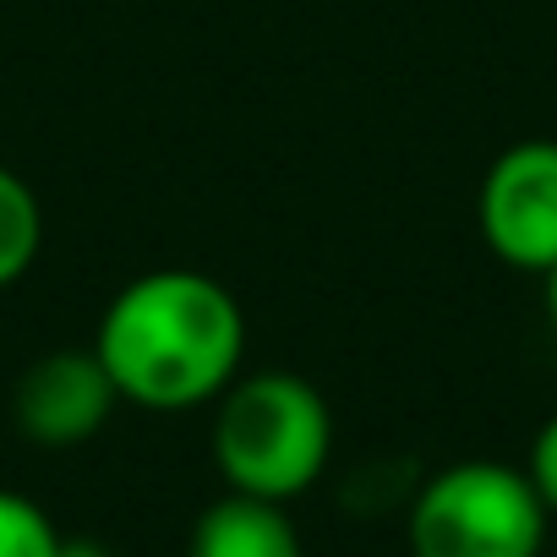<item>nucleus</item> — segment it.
I'll list each match as a JSON object with an SVG mask.
<instances>
[{
    "label": "nucleus",
    "instance_id": "nucleus-2",
    "mask_svg": "<svg viewBox=\"0 0 557 557\" xmlns=\"http://www.w3.org/2000/svg\"><path fill=\"white\" fill-rule=\"evenodd\" d=\"M334 416L329 399L296 372H251L219 394L213 465L230 492L290 503L329 470Z\"/></svg>",
    "mask_w": 557,
    "mask_h": 557
},
{
    "label": "nucleus",
    "instance_id": "nucleus-5",
    "mask_svg": "<svg viewBox=\"0 0 557 557\" xmlns=\"http://www.w3.org/2000/svg\"><path fill=\"white\" fill-rule=\"evenodd\" d=\"M115 405H121V388L104 372L94 345L88 350L66 345V350L39 356L17 377V394H12L17 432L28 443H45V448H77V443L99 437L104 421L115 416Z\"/></svg>",
    "mask_w": 557,
    "mask_h": 557
},
{
    "label": "nucleus",
    "instance_id": "nucleus-3",
    "mask_svg": "<svg viewBox=\"0 0 557 557\" xmlns=\"http://www.w3.org/2000/svg\"><path fill=\"white\" fill-rule=\"evenodd\" d=\"M546 503L503 459H459L410 503V557H541Z\"/></svg>",
    "mask_w": 557,
    "mask_h": 557
},
{
    "label": "nucleus",
    "instance_id": "nucleus-6",
    "mask_svg": "<svg viewBox=\"0 0 557 557\" xmlns=\"http://www.w3.org/2000/svg\"><path fill=\"white\" fill-rule=\"evenodd\" d=\"M191 557H307V546L285 503L230 492L197 513Z\"/></svg>",
    "mask_w": 557,
    "mask_h": 557
},
{
    "label": "nucleus",
    "instance_id": "nucleus-8",
    "mask_svg": "<svg viewBox=\"0 0 557 557\" xmlns=\"http://www.w3.org/2000/svg\"><path fill=\"white\" fill-rule=\"evenodd\" d=\"M55 546L61 530L34 497L0 492V557H55Z\"/></svg>",
    "mask_w": 557,
    "mask_h": 557
},
{
    "label": "nucleus",
    "instance_id": "nucleus-4",
    "mask_svg": "<svg viewBox=\"0 0 557 557\" xmlns=\"http://www.w3.org/2000/svg\"><path fill=\"white\" fill-rule=\"evenodd\" d=\"M475 224L497 262L519 273L557 268V143L524 137L503 148L475 191Z\"/></svg>",
    "mask_w": 557,
    "mask_h": 557
},
{
    "label": "nucleus",
    "instance_id": "nucleus-7",
    "mask_svg": "<svg viewBox=\"0 0 557 557\" xmlns=\"http://www.w3.org/2000/svg\"><path fill=\"white\" fill-rule=\"evenodd\" d=\"M39 246H45V208L17 170L0 164V290L17 285L39 262Z\"/></svg>",
    "mask_w": 557,
    "mask_h": 557
},
{
    "label": "nucleus",
    "instance_id": "nucleus-11",
    "mask_svg": "<svg viewBox=\"0 0 557 557\" xmlns=\"http://www.w3.org/2000/svg\"><path fill=\"white\" fill-rule=\"evenodd\" d=\"M541 278H546V323H552V334H557V268L541 273Z\"/></svg>",
    "mask_w": 557,
    "mask_h": 557
},
{
    "label": "nucleus",
    "instance_id": "nucleus-9",
    "mask_svg": "<svg viewBox=\"0 0 557 557\" xmlns=\"http://www.w3.org/2000/svg\"><path fill=\"white\" fill-rule=\"evenodd\" d=\"M524 475H530V486L541 492V503H546V513H557V416L535 432V443H530V459H524Z\"/></svg>",
    "mask_w": 557,
    "mask_h": 557
},
{
    "label": "nucleus",
    "instance_id": "nucleus-10",
    "mask_svg": "<svg viewBox=\"0 0 557 557\" xmlns=\"http://www.w3.org/2000/svg\"><path fill=\"white\" fill-rule=\"evenodd\" d=\"M55 557H115V552L104 541H94V535H61Z\"/></svg>",
    "mask_w": 557,
    "mask_h": 557
},
{
    "label": "nucleus",
    "instance_id": "nucleus-1",
    "mask_svg": "<svg viewBox=\"0 0 557 557\" xmlns=\"http://www.w3.org/2000/svg\"><path fill=\"white\" fill-rule=\"evenodd\" d=\"M94 350L121 399L143 410L213 405L246 356L240 301L197 268H153L115 290Z\"/></svg>",
    "mask_w": 557,
    "mask_h": 557
}]
</instances>
